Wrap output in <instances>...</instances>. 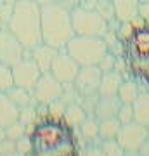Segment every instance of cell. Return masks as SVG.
<instances>
[{"mask_svg": "<svg viewBox=\"0 0 149 156\" xmlns=\"http://www.w3.org/2000/svg\"><path fill=\"white\" fill-rule=\"evenodd\" d=\"M122 123L118 118H106V120H99V139H116V135L120 132Z\"/></svg>", "mask_w": 149, "mask_h": 156, "instance_id": "22", "label": "cell"}, {"mask_svg": "<svg viewBox=\"0 0 149 156\" xmlns=\"http://www.w3.org/2000/svg\"><path fill=\"white\" fill-rule=\"evenodd\" d=\"M78 69H80V64L64 49H59L49 73L55 80H59L62 85H66V83H73L75 82V78L78 75Z\"/></svg>", "mask_w": 149, "mask_h": 156, "instance_id": "10", "label": "cell"}, {"mask_svg": "<svg viewBox=\"0 0 149 156\" xmlns=\"http://www.w3.org/2000/svg\"><path fill=\"white\" fill-rule=\"evenodd\" d=\"M5 28H9V31L21 42L26 50H31L42 44L40 5L31 0H17Z\"/></svg>", "mask_w": 149, "mask_h": 156, "instance_id": "1", "label": "cell"}, {"mask_svg": "<svg viewBox=\"0 0 149 156\" xmlns=\"http://www.w3.org/2000/svg\"><path fill=\"white\" fill-rule=\"evenodd\" d=\"M132 106H133V122L149 128V94H139Z\"/></svg>", "mask_w": 149, "mask_h": 156, "instance_id": "20", "label": "cell"}, {"mask_svg": "<svg viewBox=\"0 0 149 156\" xmlns=\"http://www.w3.org/2000/svg\"><path fill=\"white\" fill-rule=\"evenodd\" d=\"M87 111L82 108V104L78 101H73V102H68L66 109H64V115H62V120L69 125V127L75 130L82 125V122L87 118Z\"/></svg>", "mask_w": 149, "mask_h": 156, "instance_id": "19", "label": "cell"}, {"mask_svg": "<svg viewBox=\"0 0 149 156\" xmlns=\"http://www.w3.org/2000/svg\"><path fill=\"white\" fill-rule=\"evenodd\" d=\"M118 23H133L139 19V0H111Z\"/></svg>", "mask_w": 149, "mask_h": 156, "instance_id": "14", "label": "cell"}, {"mask_svg": "<svg viewBox=\"0 0 149 156\" xmlns=\"http://www.w3.org/2000/svg\"><path fill=\"white\" fill-rule=\"evenodd\" d=\"M0 30H2V26H0Z\"/></svg>", "mask_w": 149, "mask_h": 156, "instance_id": "44", "label": "cell"}, {"mask_svg": "<svg viewBox=\"0 0 149 156\" xmlns=\"http://www.w3.org/2000/svg\"><path fill=\"white\" fill-rule=\"evenodd\" d=\"M5 134H7V139L17 140L19 137H23V135L26 134V127H24L19 120H16V122L11 123L9 127H5Z\"/></svg>", "mask_w": 149, "mask_h": 156, "instance_id": "30", "label": "cell"}, {"mask_svg": "<svg viewBox=\"0 0 149 156\" xmlns=\"http://www.w3.org/2000/svg\"><path fill=\"white\" fill-rule=\"evenodd\" d=\"M17 0H0V26L5 28L9 19H11L14 7H16Z\"/></svg>", "mask_w": 149, "mask_h": 156, "instance_id": "28", "label": "cell"}, {"mask_svg": "<svg viewBox=\"0 0 149 156\" xmlns=\"http://www.w3.org/2000/svg\"><path fill=\"white\" fill-rule=\"evenodd\" d=\"M71 23L75 35L83 37H102L109 31V23L101 16L95 9L78 5L71 11Z\"/></svg>", "mask_w": 149, "mask_h": 156, "instance_id": "5", "label": "cell"}, {"mask_svg": "<svg viewBox=\"0 0 149 156\" xmlns=\"http://www.w3.org/2000/svg\"><path fill=\"white\" fill-rule=\"evenodd\" d=\"M101 149H102L104 156H123L125 154V149L118 144V140L116 139L101 140Z\"/></svg>", "mask_w": 149, "mask_h": 156, "instance_id": "27", "label": "cell"}, {"mask_svg": "<svg viewBox=\"0 0 149 156\" xmlns=\"http://www.w3.org/2000/svg\"><path fill=\"white\" fill-rule=\"evenodd\" d=\"M92 9H95V11L99 12L101 16L104 17L109 24H111V23H116L115 9H113V2H111V0H94Z\"/></svg>", "mask_w": 149, "mask_h": 156, "instance_id": "24", "label": "cell"}, {"mask_svg": "<svg viewBox=\"0 0 149 156\" xmlns=\"http://www.w3.org/2000/svg\"><path fill=\"white\" fill-rule=\"evenodd\" d=\"M14 85L12 80V68L5 62H0V92H7Z\"/></svg>", "mask_w": 149, "mask_h": 156, "instance_id": "26", "label": "cell"}, {"mask_svg": "<svg viewBox=\"0 0 149 156\" xmlns=\"http://www.w3.org/2000/svg\"><path fill=\"white\" fill-rule=\"evenodd\" d=\"M139 17L149 21V2H139Z\"/></svg>", "mask_w": 149, "mask_h": 156, "instance_id": "36", "label": "cell"}, {"mask_svg": "<svg viewBox=\"0 0 149 156\" xmlns=\"http://www.w3.org/2000/svg\"><path fill=\"white\" fill-rule=\"evenodd\" d=\"M30 56L37 62V66L40 68V71L42 73H49L50 71V66H52V62H54L55 56H57V49L54 47H50L47 44H38L37 47L30 50Z\"/></svg>", "mask_w": 149, "mask_h": 156, "instance_id": "13", "label": "cell"}, {"mask_svg": "<svg viewBox=\"0 0 149 156\" xmlns=\"http://www.w3.org/2000/svg\"><path fill=\"white\" fill-rule=\"evenodd\" d=\"M19 118V109H17L12 101L7 97L5 92H0V127H9Z\"/></svg>", "mask_w": 149, "mask_h": 156, "instance_id": "17", "label": "cell"}, {"mask_svg": "<svg viewBox=\"0 0 149 156\" xmlns=\"http://www.w3.org/2000/svg\"><path fill=\"white\" fill-rule=\"evenodd\" d=\"M120 106H122V102L118 99V95H99L97 104H95V109H94V116L97 120L115 118L118 115Z\"/></svg>", "mask_w": 149, "mask_h": 156, "instance_id": "15", "label": "cell"}, {"mask_svg": "<svg viewBox=\"0 0 149 156\" xmlns=\"http://www.w3.org/2000/svg\"><path fill=\"white\" fill-rule=\"evenodd\" d=\"M12 68V80H14V85H19V87H24V89L31 90L35 87V83L38 82V78L42 76V71L40 68L37 66V62L31 59V56L28 54L24 56L19 62H16Z\"/></svg>", "mask_w": 149, "mask_h": 156, "instance_id": "8", "label": "cell"}, {"mask_svg": "<svg viewBox=\"0 0 149 156\" xmlns=\"http://www.w3.org/2000/svg\"><path fill=\"white\" fill-rule=\"evenodd\" d=\"M122 82H123L122 73L115 71V69H113V71L102 73V78H101L97 94L99 95H116L118 94L120 85H122Z\"/></svg>", "mask_w": 149, "mask_h": 156, "instance_id": "16", "label": "cell"}, {"mask_svg": "<svg viewBox=\"0 0 149 156\" xmlns=\"http://www.w3.org/2000/svg\"><path fill=\"white\" fill-rule=\"evenodd\" d=\"M31 2H35L37 5H40V7H44V5H49V4H52L54 0H31Z\"/></svg>", "mask_w": 149, "mask_h": 156, "instance_id": "39", "label": "cell"}, {"mask_svg": "<svg viewBox=\"0 0 149 156\" xmlns=\"http://www.w3.org/2000/svg\"><path fill=\"white\" fill-rule=\"evenodd\" d=\"M116 118L120 120V123H130L133 122V106L132 104H122L120 106V109H118V115H116Z\"/></svg>", "mask_w": 149, "mask_h": 156, "instance_id": "31", "label": "cell"}, {"mask_svg": "<svg viewBox=\"0 0 149 156\" xmlns=\"http://www.w3.org/2000/svg\"><path fill=\"white\" fill-rule=\"evenodd\" d=\"M28 54H30V50L23 47V44L9 31V28L0 30V62L14 66Z\"/></svg>", "mask_w": 149, "mask_h": 156, "instance_id": "7", "label": "cell"}, {"mask_svg": "<svg viewBox=\"0 0 149 156\" xmlns=\"http://www.w3.org/2000/svg\"><path fill=\"white\" fill-rule=\"evenodd\" d=\"M28 156H80V149H78L75 135H73L66 140L50 144L42 149H31Z\"/></svg>", "mask_w": 149, "mask_h": 156, "instance_id": "12", "label": "cell"}, {"mask_svg": "<svg viewBox=\"0 0 149 156\" xmlns=\"http://www.w3.org/2000/svg\"><path fill=\"white\" fill-rule=\"evenodd\" d=\"M78 128H80L82 137L85 140H88V142H94V140L99 139V120L94 115H88Z\"/></svg>", "mask_w": 149, "mask_h": 156, "instance_id": "21", "label": "cell"}, {"mask_svg": "<svg viewBox=\"0 0 149 156\" xmlns=\"http://www.w3.org/2000/svg\"><path fill=\"white\" fill-rule=\"evenodd\" d=\"M38 109H37V104H31V106L28 108H23V109H19V122L24 125L26 128H31L35 125V123L38 122Z\"/></svg>", "mask_w": 149, "mask_h": 156, "instance_id": "25", "label": "cell"}, {"mask_svg": "<svg viewBox=\"0 0 149 156\" xmlns=\"http://www.w3.org/2000/svg\"><path fill=\"white\" fill-rule=\"evenodd\" d=\"M54 2L57 4V5L64 7L66 11H69V12H71L73 9H75V7H78V5H80V2H82V0H54Z\"/></svg>", "mask_w": 149, "mask_h": 156, "instance_id": "35", "label": "cell"}, {"mask_svg": "<svg viewBox=\"0 0 149 156\" xmlns=\"http://www.w3.org/2000/svg\"><path fill=\"white\" fill-rule=\"evenodd\" d=\"M97 66L101 68V71L102 73H106V71H113L115 69V66H116V57L111 54V52H108L102 59L99 61V64Z\"/></svg>", "mask_w": 149, "mask_h": 156, "instance_id": "32", "label": "cell"}, {"mask_svg": "<svg viewBox=\"0 0 149 156\" xmlns=\"http://www.w3.org/2000/svg\"><path fill=\"white\" fill-rule=\"evenodd\" d=\"M85 156H104V153L101 149V146H88Z\"/></svg>", "mask_w": 149, "mask_h": 156, "instance_id": "37", "label": "cell"}, {"mask_svg": "<svg viewBox=\"0 0 149 156\" xmlns=\"http://www.w3.org/2000/svg\"><path fill=\"white\" fill-rule=\"evenodd\" d=\"M125 62L130 75L149 82V23L132 30L125 42Z\"/></svg>", "mask_w": 149, "mask_h": 156, "instance_id": "3", "label": "cell"}, {"mask_svg": "<svg viewBox=\"0 0 149 156\" xmlns=\"http://www.w3.org/2000/svg\"><path fill=\"white\" fill-rule=\"evenodd\" d=\"M66 101L62 99H57L54 101V102H50V104H47V111H49V116L50 118H59V120H62V115H64V109H66Z\"/></svg>", "mask_w": 149, "mask_h": 156, "instance_id": "29", "label": "cell"}, {"mask_svg": "<svg viewBox=\"0 0 149 156\" xmlns=\"http://www.w3.org/2000/svg\"><path fill=\"white\" fill-rule=\"evenodd\" d=\"M40 26H42V42L54 49H64L66 44L75 37L71 23V12L55 2L40 7Z\"/></svg>", "mask_w": 149, "mask_h": 156, "instance_id": "2", "label": "cell"}, {"mask_svg": "<svg viewBox=\"0 0 149 156\" xmlns=\"http://www.w3.org/2000/svg\"><path fill=\"white\" fill-rule=\"evenodd\" d=\"M16 151H19V153H23L24 156L30 154V151H31V140H30V135H23V137H19V139L16 140Z\"/></svg>", "mask_w": 149, "mask_h": 156, "instance_id": "33", "label": "cell"}, {"mask_svg": "<svg viewBox=\"0 0 149 156\" xmlns=\"http://www.w3.org/2000/svg\"><path fill=\"white\" fill-rule=\"evenodd\" d=\"M64 50L80 66H97L101 59L109 52V45L102 37L75 35L66 44Z\"/></svg>", "mask_w": 149, "mask_h": 156, "instance_id": "4", "label": "cell"}, {"mask_svg": "<svg viewBox=\"0 0 149 156\" xmlns=\"http://www.w3.org/2000/svg\"><path fill=\"white\" fill-rule=\"evenodd\" d=\"M5 94H7V97L12 101V104H14L17 109L28 108V106H31V104H37L35 99H33L31 90L24 89V87H19V85H12Z\"/></svg>", "mask_w": 149, "mask_h": 156, "instance_id": "18", "label": "cell"}, {"mask_svg": "<svg viewBox=\"0 0 149 156\" xmlns=\"http://www.w3.org/2000/svg\"><path fill=\"white\" fill-rule=\"evenodd\" d=\"M147 135H149L147 127H144L137 122H130V123H123L120 127L116 140L125 151H139L142 142L147 139Z\"/></svg>", "mask_w": 149, "mask_h": 156, "instance_id": "9", "label": "cell"}, {"mask_svg": "<svg viewBox=\"0 0 149 156\" xmlns=\"http://www.w3.org/2000/svg\"><path fill=\"white\" fill-rule=\"evenodd\" d=\"M7 156H24V154L19 153V151H14V153H11V154H7Z\"/></svg>", "mask_w": 149, "mask_h": 156, "instance_id": "42", "label": "cell"}, {"mask_svg": "<svg viewBox=\"0 0 149 156\" xmlns=\"http://www.w3.org/2000/svg\"><path fill=\"white\" fill-rule=\"evenodd\" d=\"M140 94L139 92L137 83H133L132 80H123L120 89H118V99L122 104H133V101L137 99V95Z\"/></svg>", "mask_w": 149, "mask_h": 156, "instance_id": "23", "label": "cell"}, {"mask_svg": "<svg viewBox=\"0 0 149 156\" xmlns=\"http://www.w3.org/2000/svg\"><path fill=\"white\" fill-rule=\"evenodd\" d=\"M139 2H149V0H139Z\"/></svg>", "mask_w": 149, "mask_h": 156, "instance_id": "43", "label": "cell"}, {"mask_svg": "<svg viewBox=\"0 0 149 156\" xmlns=\"http://www.w3.org/2000/svg\"><path fill=\"white\" fill-rule=\"evenodd\" d=\"M139 154H140V156H149V135H147V139L142 142V146H140Z\"/></svg>", "mask_w": 149, "mask_h": 156, "instance_id": "38", "label": "cell"}, {"mask_svg": "<svg viewBox=\"0 0 149 156\" xmlns=\"http://www.w3.org/2000/svg\"><path fill=\"white\" fill-rule=\"evenodd\" d=\"M5 139H7L5 128H4V127H0V142H2V140H5Z\"/></svg>", "mask_w": 149, "mask_h": 156, "instance_id": "40", "label": "cell"}, {"mask_svg": "<svg viewBox=\"0 0 149 156\" xmlns=\"http://www.w3.org/2000/svg\"><path fill=\"white\" fill-rule=\"evenodd\" d=\"M16 151V140H11V139H5L0 142V156H7Z\"/></svg>", "mask_w": 149, "mask_h": 156, "instance_id": "34", "label": "cell"}, {"mask_svg": "<svg viewBox=\"0 0 149 156\" xmlns=\"http://www.w3.org/2000/svg\"><path fill=\"white\" fill-rule=\"evenodd\" d=\"M31 94H33V99L37 104H50L54 101L61 99L62 94H64V85L55 80L50 73H42V76L38 78V82L35 83V87L31 89Z\"/></svg>", "mask_w": 149, "mask_h": 156, "instance_id": "6", "label": "cell"}, {"mask_svg": "<svg viewBox=\"0 0 149 156\" xmlns=\"http://www.w3.org/2000/svg\"><path fill=\"white\" fill-rule=\"evenodd\" d=\"M123 156H140V154H139V151H125Z\"/></svg>", "mask_w": 149, "mask_h": 156, "instance_id": "41", "label": "cell"}, {"mask_svg": "<svg viewBox=\"0 0 149 156\" xmlns=\"http://www.w3.org/2000/svg\"><path fill=\"white\" fill-rule=\"evenodd\" d=\"M101 78H102V71H101L99 66H80L78 75L73 82V87L80 97L97 94Z\"/></svg>", "mask_w": 149, "mask_h": 156, "instance_id": "11", "label": "cell"}]
</instances>
